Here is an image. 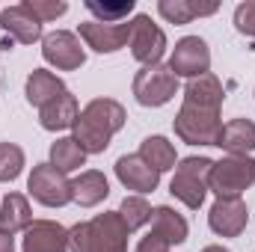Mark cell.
<instances>
[{
    "label": "cell",
    "mask_w": 255,
    "mask_h": 252,
    "mask_svg": "<svg viewBox=\"0 0 255 252\" xmlns=\"http://www.w3.org/2000/svg\"><path fill=\"white\" fill-rule=\"evenodd\" d=\"M125 119H128L125 107L119 101H113V98H95V101H89L80 110V116L74 122V142L86 154H101L110 145L113 133L125 127Z\"/></svg>",
    "instance_id": "obj_1"
},
{
    "label": "cell",
    "mask_w": 255,
    "mask_h": 252,
    "mask_svg": "<svg viewBox=\"0 0 255 252\" xmlns=\"http://www.w3.org/2000/svg\"><path fill=\"white\" fill-rule=\"evenodd\" d=\"M128 226L119 211H104L89 223H77L68 229L71 252H128Z\"/></svg>",
    "instance_id": "obj_2"
},
{
    "label": "cell",
    "mask_w": 255,
    "mask_h": 252,
    "mask_svg": "<svg viewBox=\"0 0 255 252\" xmlns=\"http://www.w3.org/2000/svg\"><path fill=\"white\" fill-rule=\"evenodd\" d=\"M255 184V160L244 154H229L223 160H214L208 187L217 193V199H229V196H241L247 187Z\"/></svg>",
    "instance_id": "obj_3"
},
{
    "label": "cell",
    "mask_w": 255,
    "mask_h": 252,
    "mask_svg": "<svg viewBox=\"0 0 255 252\" xmlns=\"http://www.w3.org/2000/svg\"><path fill=\"white\" fill-rule=\"evenodd\" d=\"M172 125H175V133L187 145H217L220 130H223V119L217 110H199L190 104H181Z\"/></svg>",
    "instance_id": "obj_4"
},
{
    "label": "cell",
    "mask_w": 255,
    "mask_h": 252,
    "mask_svg": "<svg viewBox=\"0 0 255 252\" xmlns=\"http://www.w3.org/2000/svg\"><path fill=\"white\" fill-rule=\"evenodd\" d=\"M178 92V77L169 65H145L133 77V98L142 107H163Z\"/></svg>",
    "instance_id": "obj_5"
},
{
    "label": "cell",
    "mask_w": 255,
    "mask_h": 252,
    "mask_svg": "<svg viewBox=\"0 0 255 252\" xmlns=\"http://www.w3.org/2000/svg\"><path fill=\"white\" fill-rule=\"evenodd\" d=\"M128 42H130L133 60L142 65H160L163 54H166V36L148 15H136L130 21V39Z\"/></svg>",
    "instance_id": "obj_6"
},
{
    "label": "cell",
    "mask_w": 255,
    "mask_h": 252,
    "mask_svg": "<svg viewBox=\"0 0 255 252\" xmlns=\"http://www.w3.org/2000/svg\"><path fill=\"white\" fill-rule=\"evenodd\" d=\"M27 190L33 193L36 202L48 205V208H63L74 199L71 193V181L65 178L60 169H54L51 163H39L33 166L30 172V181H27Z\"/></svg>",
    "instance_id": "obj_7"
},
{
    "label": "cell",
    "mask_w": 255,
    "mask_h": 252,
    "mask_svg": "<svg viewBox=\"0 0 255 252\" xmlns=\"http://www.w3.org/2000/svg\"><path fill=\"white\" fill-rule=\"evenodd\" d=\"M208 68H211V51H208L205 39H199V36H184L169 57V71L175 77L193 80V77L208 74Z\"/></svg>",
    "instance_id": "obj_8"
},
{
    "label": "cell",
    "mask_w": 255,
    "mask_h": 252,
    "mask_svg": "<svg viewBox=\"0 0 255 252\" xmlns=\"http://www.w3.org/2000/svg\"><path fill=\"white\" fill-rule=\"evenodd\" d=\"M247 223H250V211H247V202L241 196L217 199L211 214H208V226L220 238H238L247 229Z\"/></svg>",
    "instance_id": "obj_9"
},
{
    "label": "cell",
    "mask_w": 255,
    "mask_h": 252,
    "mask_svg": "<svg viewBox=\"0 0 255 252\" xmlns=\"http://www.w3.org/2000/svg\"><path fill=\"white\" fill-rule=\"evenodd\" d=\"M42 57H45V63L57 65L60 71H74L86 63V54H83L77 36L65 33V30H57L42 39Z\"/></svg>",
    "instance_id": "obj_10"
},
{
    "label": "cell",
    "mask_w": 255,
    "mask_h": 252,
    "mask_svg": "<svg viewBox=\"0 0 255 252\" xmlns=\"http://www.w3.org/2000/svg\"><path fill=\"white\" fill-rule=\"evenodd\" d=\"M80 39L98 51V54H113L130 39V21L125 24H98V21H83L80 24Z\"/></svg>",
    "instance_id": "obj_11"
},
{
    "label": "cell",
    "mask_w": 255,
    "mask_h": 252,
    "mask_svg": "<svg viewBox=\"0 0 255 252\" xmlns=\"http://www.w3.org/2000/svg\"><path fill=\"white\" fill-rule=\"evenodd\" d=\"M24 252H68V232L54 220H33L24 232Z\"/></svg>",
    "instance_id": "obj_12"
},
{
    "label": "cell",
    "mask_w": 255,
    "mask_h": 252,
    "mask_svg": "<svg viewBox=\"0 0 255 252\" xmlns=\"http://www.w3.org/2000/svg\"><path fill=\"white\" fill-rule=\"evenodd\" d=\"M0 27H3L15 42H21V45H33V42L42 39V21H39L24 3L3 9V12H0Z\"/></svg>",
    "instance_id": "obj_13"
},
{
    "label": "cell",
    "mask_w": 255,
    "mask_h": 252,
    "mask_svg": "<svg viewBox=\"0 0 255 252\" xmlns=\"http://www.w3.org/2000/svg\"><path fill=\"white\" fill-rule=\"evenodd\" d=\"M116 175L128 190H139V193H151L160 184V172L151 169L139 154H125L116 160Z\"/></svg>",
    "instance_id": "obj_14"
},
{
    "label": "cell",
    "mask_w": 255,
    "mask_h": 252,
    "mask_svg": "<svg viewBox=\"0 0 255 252\" xmlns=\"http://www.w3.org/2000/svg\"><path fill=\"white\" fill-rule=\"evenodd\" d=\"M223 83L214 77V74H202V77H193L190 83L184 86V104L199 107V110H217L223 107Z\"/></svg>",
    "instance_id": "obj_15"
},
{
    "label": "cell",
    "mask_w": 255,
    "mask_h": 252,
    "mask_svg": "<svg viewBox=\"0 0 255 252\" xmlns=\"http://www.w3.org/2000/svg\"><path fill=\"white\" fill-rule=\"evenodd\" d=\"M77 116H80V113H77V98L65 89V92H60L51 104L42 107L39 122H42L45 130H65V127H74Z\"/></svg>",
    "instance_id": "obj_16"
},
{
    "label": "cell",
    "mask_w": 255,
    "mask_h": 252,
    "mask_svg": "<svg viewBox=\"0 0 255 252\" xmlns=\"http://www.w3.org/2000/svg\"><path fill=\"white\" fill-rule=\"evenodd\" d=\"M220 148H226L229 154H244L255 148V122L250 119H232L226 122L220 130V139H217Z\"/></svg>",
    "instance_id": "obj_17"
},
{
    "label": "cell",
    "mask_w": 255,
    "mask_h": 252,
    "mask_svg": "<svg viewBox=\"0 0 255 252\" xmlns=\"http://www.w3.org/2000/svg\"><path fill=\"white\" fill-rule=\"evenodd\" d=\"M71 193H74V202H77V205L95 208L98 202H104V199L110 196V184H107L104 172L86 169V172H80V178L71 181Z\"/></svg>",
    "instance_id": "obj_18"
},
{
    "label": "cell",
    "mask_w": 255,
    "mask_h": 252,
    "mask_svg": "<svg viewBox=\"0 0 255 252\" xmlns=\"http://www.w3.org/2000/svg\"><path fill=\"white\" fill-rule=\"evenodd\" d=\"M151 232L169 244H184L187 241V220L178 211H172L169 205H160V208H151Z\"/></svg>",
    "instance_id": "obj_19"
},
{
    "label": "cell",
    "mask_w": 255,
    "mask_h": 252,
    "mask_svg": "<svg viewBox=\"0 0 255 252\" xmlns=\"http://www.w3.org/2000/svg\"><path fill=\"white\" fill-rule=\"evenodd\" d=\"M33 226V214H30V202H27V196H21V193H9L6 199H3V205H0V229L3 232H9V235H15V232H27Z\"/></svg>",
    "instance_id": "obj_20"
},
{
    "label": "cell",
    "mask_w": 255,
    "mask_h": 252,
    "mask_svg": "<svg viewBox=\"0 0 255 252\" xmlns=\"http://www.w3.org/2000/svg\"><path fill=\"white\" fill-rule=\"evenodd\" d=\"M60 92H65L63 80H60L57 74L45 71V68H33V74L27 77V101L36 104L39 110H42L45 104H51Z\"/></svg>",
    "instance_id": "obj_21"
},
{
    "label": "cell",
    "mask_w": 255,
    "mask_h": 252,
    "mask_svg": "<svg viewBox=\"0 0 255 252\" xmlns=\"http://www.w3.org/2000/svg\"><path fill=\"white\" fill-rule=\"evenodd\" d=\"M217 9H220L217 3H196V0H160L157 3V12L169 24H190L193 18L214 15Z\"/></svg>",
    "instance_id": "obj_22"
},
{
    "label": "cell",
    "mask_w": 255,
    "mask_h": 252,
    "mask_svg": "<svg viewBox=\"0 0 255 252\" xmlns=\"http://www.w3.org/2000/svg\"><path fill=\"white\" fill-rule=\"evenodd\" d=\"M139 157L157 169V172H166L175 166V145L166 139V136H145L142 145H139Z\"/></svg>",
    "instance_id": "obj_23"
},
{
    "label": "cell",
    "mask_w": 255,
    "mask_h": 252,
    "mask_svg": "<svg viewBox=\"0 0 255 252\" xmlns=\"http://www.w3.org/2000/svg\"><path fill=\"white\" fill-rule=\"evenodd\" d=\"M169 193L175 196V199H181L187 208H202V202H205V193H208V184L202 181V178H196L190 172H175V178L169 181Z\"/></svg>",
    "instance_id": "obj_24"
},
{
    "label": "cell",
    "mask_w": 255,
    "mask_h": 252,
    "mask_svg": "<svg viewBox=\"0 0 255 252\" xmlns=\"http://www.w3.org/2000/svg\"><path fill=\"white\" fill-rule=\"evenodd\" d=\"M86 163V151L74 142V136H63L51 145V166L60 169V172H74Z\"/></svg>",
    "instance_id": "obj_25"
},
{
    "label": "cell",
    "mask_w": 255,
    "mask_h": 252,
    "mask_svg": "<svg viewBox=\"0 0 255 252\" xmlns=\"http://www.w3.org/2000/svg\"><path fill=\"white\" fill-rule=\"evenodd\" d=\"M119 217L125 220L128 232H133V229L151 223V205H148L142 196H125V202H122V208H119Z\"/></svg>",
    "instance_id": "obj_26"
},
{
    "label": "cell",
    "mask_w": 255,
    "mask_h": 252,
    "mask_svg": "<svg viewBox=\"0 0 255 252\" xmlns=\"http://www.w3.org/2000/svg\"><path fill=\"white\" fill-rule=\"evenodd\" d=\"M86 9L98 18V24H125L128 15L133 12V0H122V3H95V0H89Z\"/></svg>",
    "instance_id": "obj_27"
},
{
    "label": "cell",
    "mask_w": 255,
    "mask_h": 252,
    "mask_svg": "<svg viewBox=\"0 0 255 252\" xmlns=\"http://www.w3.org/2000/svg\"><path fill=\"white\" fill-rule=\"evenodd\" d=\"M24 169V151L15 142H0V181H15Z\"/></svg>",
    "instance_id": "obj_28"
},
{
    "label": "cell",
    "mask_w": 255,
    "mask_h": 252,
    "mask_svg": "<svg viewBox=\"0 0 255 252\" xmlns=\"http://www.w3.org/2000/svg\"><path fill=\"white\" fill-rule=\"evenodd\" d=\"M24 6H27L42 24H45V21H57L60 15L68 12V3H63V0H27Z\"/></svg>",
    "instance_id": "obj_29"
},
{
    "label": "cell",
    "mask_w": 255,
    "mask_h": 252,
    "mask_svg": "<svg viewBox=\"0 0 255 252\" xmlns=\"http://www.w3.org/2000/svg\"><path fill=\"white\" fill-rule=\"evenodd\" d=\"M235 27L244 33V36H253L255 39V0H247L235 9Z\"/></svg>",
    "instance_id": "obj_30"
},
{
    "label": "cell",
    "mask_w": 255,
    "mask_h": 252,
    "mask_svg": "<svg viewBox=\"0 0 255 252\" xmlns=\"http://www.w3.org/2000/svg\"><path fill=\"white\" fill-rule=\"evenodd\" d=\"M178 169H181V172H190V175L202 178V181L208 184L211 169H214V160H211V157H184V160L178 163Z\"/></svg>",
    "instance_id": "obj_31"
},
{
    "label": "cell",
    "mask_w": 255,
    "mask_h": 252,
    "mask_svg": "<svg viewBox=\"0 0 255 252\" xmlns=\"http://www.w3.org/2000/svg\"><path fill=\"white\" fill-rule=\"evenodd\" d=\"M169 241H163L160 235H154V232H148L139 244H136V252H169Z\"/></svg>",
    "instance_id": "obj_32"
},
{
    "label": "cell",
    "mask_w": 255,
    "mask_h": 252,
    "mask_svg": "<svg viewBox=\"0 0 255 252\" xmlns=\"http://www.w3.org/2000/svg\"><path fill=\"white\" fill-rule=\"evenodd\" d=\"M0 252H15V238L0 229Z\"/></svg>",
    "instance_id": "obj_33"
},
{
    "label": "cell",
    "mask_w": 255,
    "mask_h": 252,
    "mask_svg": "<svg viewBox=\"0 0 255 252\" xmlns=\"http://www.w3.org/2000/svg\"><path fill=\"white\" fill-rule=\"evenodd\" d=\"M202 252H229V250H226V247H217V244H214V247H205Z\"/></svg>",
    "instance_id": "obj_34"
},
{
    "label": "cell",
    "mask_w": 255,
    "mask_h": 252,
    "mask_svg": "<svg viewBox=\"0 0 255 252\" xmlns=\"http://www.w3.org/2000/svg\"><path fill=\"white\" fill-rule=\"evenodd\" d=\"M0 12H3V9H0Z\"/></svg>",
    "instance_id": "obj_35"
}]
</instances>
